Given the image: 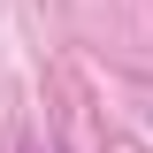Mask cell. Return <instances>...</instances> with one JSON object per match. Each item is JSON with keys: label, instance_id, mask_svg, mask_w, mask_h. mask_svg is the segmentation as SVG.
I'll list each match as a JSON object with an SVG mask.
<instances>
[{"label": "cell", "instance_id": "cell-1", "mask_svg": "<svg viewBox=\"0 0 153 153\" xmlns=\"http://www.w3.org/2000/svg\"><path fill=\"white\" fill-rule=\"evenodd\" d=\"M23 153H38V146H23Z\"/></svg>", "mask_w": 153, "mask_h": 153}]
</instances>
